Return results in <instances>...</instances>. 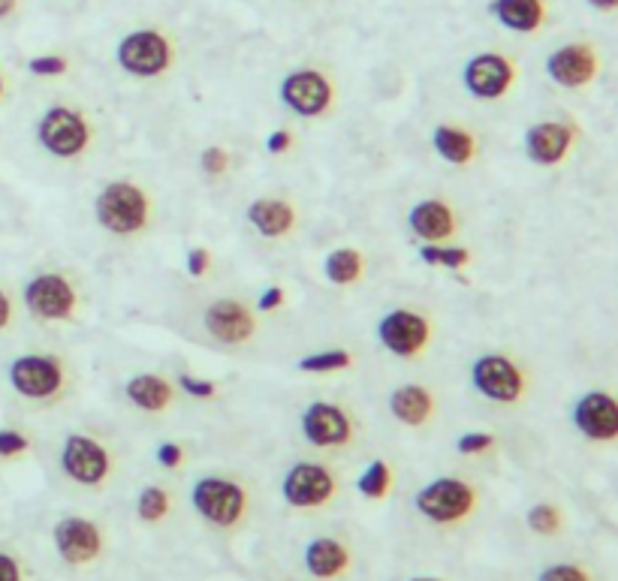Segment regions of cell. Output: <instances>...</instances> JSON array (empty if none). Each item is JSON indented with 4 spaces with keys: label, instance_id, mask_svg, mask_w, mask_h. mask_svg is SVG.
Masks as SVG:
<instances>
[{
    "label": "cell",
    "instance_id": "1",
    "mask_svg": "<svg viewBox=\"0 0 618 581\" xmlns=\"http://www.w3.org/2000/svg\"><path fill=\"white\" fill-rule=\"evenodd\" d=\"M93 214H97V223L106 232L127 238L145 229L148 214H152V202H148V193L142 187L130 181H112L97 193Z\"/></svg>",
    "mask_w": 618,
    "mask_h": 581
},
{
    "label": "cell",
    "instance_id": "2",
    "mask_svg": "<svg viewBox=\"0 0 618 581\" xmlns=\"http://www.w3.org/2000/svg\"><path fill=\"white\" fill-rule=\"evenodd\" d=\"M93 127L82 111L70 106H52L43 111L40 124H36V139L40 145L58 160H73V157L85 154L91 145Z\"/></svg>",
    "mask_w": 618,
    "mask_h": 581
},
{
    "label": "cell",
    "instance_id": "3",
    "mask_svg": "<svg viewBox=\"0 0 618 581\" xmlns=\"http://www.w3.org/2000/svg\"><path fill=\"white\" fill-rule=\"evenodd\" d=\"M118 67L133 79H157L172 67V43L154 27L130 31L115 49Z\"/></svg>",
    "mask_w": 618,
    "mask_h": 581
},
{
    "label": "cell",
    "instance_id": "4",
    "mask_svg": "<svg viewBox=\"0 0 618 581\" xmlns=\"http://www.w3.org/2000/svg\"><path fill=\"white\" fill-rule=\"evenodd\" d=\"M193 509L214 528H236L245 515L248 494L239 482L223 476H205L193 485Z\"/></svg>",
    "mask_w": 618,
    "mask_h": 581
},
{
    "label": "cell",
    "instance_id": "5",
    "mask_svg": "<svg viewBox=\"0 0 618 581\" xmlns=\"http://www.w3.org/2000/svg\"><path fill=\"white\" fill-rule=\"evenodd\" d=\"M417 509L435 524H453L462 521L474 512L476 506V489L465 479L441 476V479L428 482L423 491H417Z\"/></svg>",
    "mask_w": 618,
    "mask_h": 581
},
{
    "label": "cell",
    "instance_id": "6",
    "mask_svg": "<svg viewBox=\"0 0 618 581\" xmlns=\"http://www.w3.org/2000/svg\"><path fill=\"white\" fill-rule=\"evenodd\" d=\"M471 382L486 401H495V404H516L525 395V373L519 371L516 362L498 353L480 355L474 362Z\"/></svg>",
    "mask_w": 618,
    "mask_h": 581
},
{
    "label": "cell",
    "instance_id": "7",
    "mask_svg": "<svg viewBox=\"0 0 618 581\" xmlns=\"http://www.w3.org/2000/svg\"><path fill=\"white\" fill-rule=\"evenodd\" d=\"M280 100L299 118H320L332 109L335 88L320 70H296L280 82Z\"/></svg>",
    "mask_w": 618,
    "mask_h": 581
},
{
    "label": "cell",
    "instance_id": "8",
    "mask_svg": "<svg viewBox=\"0 0 618 581\" xmlns=\"http://www.w3.org/2000/svg\"><path fill=\"white\" fill-rule=\"evenodd\" d=\"M378 337L392 355L414 359V355L423 353L428 341H432V323H428L423 314L398 307V311H389L378 323Z\"/></svg>",
    "mask_w": 618,
    "mask_h": 581
},
{
    "label": "cell",
    "instance_id": "9",
    "mask_svg": "<svg viewBox=\"0 0 618 581\" xmlns=\"http://www.w3.org/2000/svg\"><path fill=\"white\" fill-rule=\"evenodd\" d=\"M9 382L22 398H54L64 389V364L54 355H22L9 364Z\"/></svg>",
    "mask_w": 618,
    "mask_h": 581
},
{
    "label": "cell",
    "instance_id": "10",
    "mask_svg": "<svg viewBox=\"0 0 618 581\" xmlns=\"http://www.w3.org/2000/svg\"><path fill=\"white\" fill-rule=\"evenodd\" d=\"M61 467L73 482L91 485L93 489V485L106 482V476L112 470V458L100 440H93L88 434H70L61 449Z\"/></svg>",
    "mask_w": 618,
    "mask_h": 581
},
{
    "label": "cell",
    "instance_id": "11",
    "mask_svg": "<svg viewBox=\"0 0 618 581\" xmlns=\"http://www.w3.org/2000/svg\"><path fill=\"white\" fill-rule=\"evenodd\" d=\"M335 491H338V482L335 476L326 470L323 464H296L289 467V473L284 476V500L293 506V509H317V506H326Z\"/></svg>",
    "mask_w": 618,
    "mask_h": 581
},
{
    "label": "cell",
    "instance_id": "12",
    "mask_svg": "<svg viewBox=\"0 0 618 581\" xmlns=\"http://www.w3.org/2000/svg\"><path fill=\"white\" fill-rule=\"evenodd\" d=\"M25 305L40 320L61 323L70 320L73 311H76V289L61 275H36L25 286Z\"/></svg>",
    "mask_w": 618,
    "mask_h": 581
},
{
    "label": "cell",
    "instance_id": "13",
    "mask_svg": "<svg viewBox=\"0 0 618 581\" xmlns=\"http://www.w3.org/2000/svg\"><path fill=\"white\" fill-rule=\"evenodd\" d=\"M462 79L467 93H474L476 100H501L513 88L516 70H513L510 58H504V54L483 52L465 63Z\"/></svg>",
    "mask_w": 618,
    "mask_h": 581
},
{
    "label": "cell",
    "instance_id": "14",
    "mask_svg": "<svg viewBox=\"0 0 618 581\" xmlns=\"http://www.w3.org/2000/svg\"><path fill=\"white\" fill-rule=\"evenodd\" d=\"M52 539H54V548H58L61 560L70 566H85L91 560H97L103 551L100 528L88 518H76V515H67V518H61L54 524Z\"/></svg>",
    "mask_w": 618,
    "mask_h": 581
},
{
    "label": "cell",
    "instance_id": "15",
    "mask_svg": "<svg viewBox=\"0 0 618 581\" xmlns=\"http://www.w3.org/2000/svg\"><path fill=\"white\" fill-rule=\"evenodd\" d=\"M574 425L592 443H613L618 437V404L606 392H585L574 404Z\"/></svg>",
    "mask_w": 618,
    "mask_h": 581
},
{
    "label": "cell",
    "instance_id": "16",
    "mask_svg": "<svg viewBox=\"0 0 618 581\" xmlns=\"http://www.w3.org/2000/svg\"><path fill=\"white\" fill-rule=\"evenodd\" d=\"M597 70H601V58L588 43L561 45L546 58L549 79L561 88H585L588 82H594Z\"/></svg>",
    "mask_w": 618,
    "mask_h": 581
},
{
    "label": "cell",
    "instance_id": "17",
    "mask_svg": "<svg viewBox=\"0 0 618 581\" xmlns=\"http://www.w3.org/2000/svg\"><path fill=\"white\" fill-rule=\"evenodd\" d=\"M302 434L317 449H332L350 443L353 437V421L338 404H326L317 401L302 413Z\"/></svg>",
    "mask_w": 618,
    "mask_h": 581
},
{
    "label": "cell",
    "instance_id": "18",
    "mask_svg": "<svg viewBox=\"0 0 618 581\" xmlns=\"http://www.w3.org/2000/svg\"><path fill=\"white\" fill-rule=\"evenodd\" d=\"M576 130L567 121H540L525 130V154L540 166H558L574 148Z\"/></svg>",
    "mask_w": 618,
    "mask_h": 581
},
{
    "label": "cell",
    "instance_id": "19",
    "mask_svg": "<svg viewBox=\"0 0 618 581\" xmlns=\"http://www.w3.org/2000/svg\"><path fill=\"white\" fill-rule=\"evenodd\" d=\"M202 320L214 341L232 344V346L250 341L257 332V323H254V316H250V311L241 302H232V298L214 302L209 311H205Z\"/></svg>",
    "mask_w": 618,
    "mask_h": 581
},
{
    "label": "cell",
    "instance_id": "20",
    "mask_svg": "<svg viewBox=\"0 0 618 581\" xmlns=\"http://www.w3.org/2000/svg\"><path fill=\"white\" fill-rule=\"evenodd\" d=\"M407 223H410V229H414V236L423 238L426 245L446 241L456 232V214L444 199L417 202L407 214Z\"/></svg>",
    "mask_w": 618,
    "mask_h": 581
},
{
    "label": "cell",
    "instance_id": "21",
    "mask_svg": "<svg viewBox=\"0 0 618 581\" xmlns=\"http://www.w3.org/2000/svg\"><path fill=\"white\" fill-rule=\"evenodd\" d=\"M248 223L254 227L260 236L266 238H284L289 229L296 227V211L293 205L284 199H271V196H263V199H254L248 205Z\"/></svg>",
    "mask_w": 618,
    "mask_h": 581
},
{
    "label": "cell",
    "instance_id": "22",
    "mask_svg": "<svg viewBox=\"0 0 618 581\" xmlns=\"http://www.w3.org/2000/svg\"><path fill=\"white\" fill-rule=\"evenodd\" d=\"M389 413L396 416L401 425L419 428L435 413V395L426 386H419V382H407V386H398L389 395Z\"/></svg>",
    "mask_w": 618,
    "mask_h": 581
},
{
    "label": "cell",
    "instance_id": "23",
    "mask_svg": "<svg viewBox=\"0 0 618 581\" xmlns=\"http://www.w3.org/2000/svg\"><path fill=\"white\" fill-rule=\"evenodd\" d=\"M489 13L516 34H534L546 18V4L543 0H492Z\"/></svg>",
    "mask_w": 618,
    "mask_h": 581
},
{
    "label": "cell",
    "instance_id": "24",
    "mask_svg": "<svg viewBox=\"0 0 618 581\" xmlns=\"http://www.w3.org/2000/svg\"><path fill=\"white\" fill-rule=\"evenodd\" d=\"M305 566L314 578H335L350 566V555L338 539L320 537L305 548Z\"/></svg>",
    "mask_w": 618,
    "mask_h": 581
},
{
    "label": "cell",
    "instance_id": "25",
    "mask_svg": "<svg viewBox=\"0 0 618 581\" xmlns=\"http://www.w3.org/2000/svg\"><path fill=\"white\" fill-rule=\"evenodd\" d=\"M127 398L145 413H163L172 404V386L157 373H139L127 382Z\"/></svg>",
    "mask_w": 618,
    "mask_h": 581
},
{
    "label": "cell",
    "instance_id": "26",
    "mask_svg": "<svg viewBox=\"0 0 618 581\" xmlns=\"http://www.w3.org/2000/svg\"><path fill=\"white\" fill-rule=\"evenodd\" d=\"M432 145L453 166H467L476 157V139L456 124H437L432 133Z\"/></svg>",
    "mask_w": 618,
    "mask_h": 581
},
{
    "label": "cell",
    "instance_id": "27",
    "mask_svg": "<svg viewBox=\"0 0 618 581\" xmlns=\"http://www.w3.org/2000/svg\"><path fill=\"white\" fill-rule=\"evenodd\" d=\"M362 253L356 250V247H338V250H332L329 257H326L323 262V271H326V277L332 280L335 286H350L356 284V280L362 277Z\"/></svg>",
    "mask_w": 618,
    "mask_h": 581
},
{
    "label": "cell",
    "instance_id": "28",
    "mask_svg": "<svg viewBox=\"0 0 618 581\" xmlns=\"http://www.w3.org/2000/svg\"><path fill=\"white\" fill-rule=\"evenodd\" d=\"M350 364H353V355L348 350H323L299 359V368L308 373H338V371H348Z\"/></svg>",
    "mask_w": 618,
    "mask_h": 581
},
{
    "label": "cell",
    "instance_id": "29",
    "mask_svg": "<svg viewBox=\"0 0 618 581\" xmlns=\"http://www.w3.org/2000/svg\"><path fill=\"white\" fill-rule=\"evenodd\" d=\"M389 485H392V470L387 461H371L365 467V473L359 476V491H362V498H368V500L387 498Z\"/></svg>",
    "mask_w": 618,
    "mask_h": 581
},
{
    "label": "cell",
    "instance_id": "30",
    "mask_svg": "<svg viewBox=\"0 0 618 581\" xmlns=\"http://www.w3.org/2000/svg\"><path fill=\"white\" fill-rule=\"evenodd\" d=\"M136 512H139V518L148 521V524L163 521L166 512H170V494H166L163 489H157V485H148V489L139 491Z\"/></svg>",
    "mask_w": 618,
    "mask_h": 581
},
{
    "label": "cell",
    "instance_id": "31",
    "mask_svg": "<svg viewBox=\"0 0 618 581\" xmlns=\"http://www.w3.org/2000/svg\"><path fill=\"white\" fill-rule=\"evenodd\" d=\"M419 259L428 262V266H441V268H465L471 262V253L465 247H444V245H426L419 250Z\"/></svg>",
    "mask_w": 618,
    "mask_h": 581
},
{
    "label": "cell",
    "instance_id": "32",
    "mask_svg": "<svg viewBox=\"0 0 618 581\" xmlns=\"http://www.w3.org/2000/svg\"><path fill=\"white\" fill-rule=\"evenodd\" d=\"M528 528L534 533H540V537H552V533L561 530V509L549 503H537L528 512Z\"/></svg>",
    "mask_w": 618,
    "mask_h": 581
},
{
    "label": "cell",
    "instance_id": "33",
    "mask_svg": "<svg viewBox=\"0 0 618 581\" xmlns=\"http://www.w3.org/2000/svg\"><path fill=\"white\" fill-rule=\"evenodd\" d=\"M27 70H31L34 76H64V73L70 70V61L61 58V54H40V58H31Z\"/></svg>",
    "mask_w": 618,
    "mask_h": 581
},
{
    "label": "cell",
    "instance_id": "34",
    "mask_svg": "<svg viewBox=\"0 0 618 581\" xmlns=\"http://www.w3.org/2000/svg\"><path fill=\"white\" fill-rule=\"evenodd\" d=\"M495 446V434H486V431H471V434H462L458 437L456 449L462 455H476V452H489Z\"/></svg>",
    "mask_w": 618,
    "mask_h": 581
},
{
    "label": "cell",
    "instance_id": "35",
    "mask_svg": "<svg viewBox=\"0 0 618 581\" xmlns=\"http://www.w3.org/2000/svg\"><path fill=\"white\" fill-rule=\"evenodd\" d=\"M200 163H202V169H205V172H209L211 178H218V175H223V172L230 169V154H227V148H218V145H214V148H205Z\"/></svg>",
    "mask_w": 618,
    "mask_h": 581
},
{
    "label": "cell",
    "instance_id": "36",
    "mask_svg": "<svg viewBox=\"0 0 618 581\" xmlns=\"http://www.w3.org/2000/svg\"><path fill=\"white\" fill-rule=\"evenodd\" d=\"M540 581H592V578L585 576V569H579L574 564H558V566L543 569Z\"/></svg>",
    "mask_w": 618,
    "mask_h": 581
},
{
    "label": "cell",
    "instance_id": "37",
    "mask_svg": "<svg viewBox=\"0 0 618 581\" xmlns=\"http://www.w3.org/2000/svg\"><path fill=\"white\" fill-rule=\"evenodd\" d=\"M178 382H181V389L187 392V395H193L200 401L218 395V386H214L211 380H200V377H191V373H181V380H178Z\"/></svg>",
    "mask_w": 618,
    "mask_h": 581
},
{
    "label": "cell",
    "instance_id": "38",
    "mask_svg": "<svg viewBox=\"0 0 618 581\" xmlns=\"http://www.w3.org/2000/svg\"><path fill=\"white\" fill-rule=\"evenodd\" d=\"M27 449V437L18 431H0V458H13Z\"/></svg>",
    "mask_w": 618,
    "mask_h": 581
},
{
    "label": "cell",
    "instance_id": "39",
    "mask_svg": "<svg viewBox=\"0 0 618 581\" xmlns=\"http://www.w3.org/2000/svg\"><path fill=\"white\" fill-rule=\"evenodd\" d=\"M209 268H211V257H209V250H205V247H193V250H187V275H191V277H202Z\"/></svg>",
    "mask_w": 618,
    "mask_h": 581
},
{
    "label": "cell",
    "instance_id": "40",
    "mask_svg": "<svg viewBox=\"0 0 618 581\" xmlns=\"http://www.w3.org/2000/svg\"><path fill=\"white\" fill-rule=\"evenodd\" d=\"M181 446L178 443H161V449H157V461H161L163 467H170V470H175L178 464H181Z\"/></svg>",
    "mask_w": 618,
    "mask_h": 581
},
{
    "label": "cell",
    "instance_id": "41",
    "mask_svg": "<svg viewBox=\"0 0 618 581\" xmlns=\"http://www.w3.org/2000/svg\"><path fill=\"white\" fill-rule=\"evenodd\" d=\"M0 581H22V566L6 551H0Z\"/></svg>",
    "mask_w": 618,
    "mask_h": 581
},
{
    "label": "cell",
    "instance_id": "42",
    "mask_svg": "<svg viewBox=\"0 0 618 581\" xmlns=\"http://www.w3.org/2000/svg\"><path fill=\"white\" fill-rule=\"evenodd\" d=\"M284 305V289L280 286H269L263 295H260V311H275V307Z\"/></svg>",
    "mask_w": 618,
    "mask_h": 581
},
{
    "label": "cell",
    "instance_id": "43",
    "mask_svg": "<svg viewBox=\"0 0 618 581\" xmlns=\"http://www.w3.org/2000/svg\"><path fill=\"white\" fill-rule=\"evenodd\" d=\"M289 142H293V139H289L287 130H275V133L266 139V148H269V154H284Z\"/></svg>",
    "mask_w": 618,
    "mask_h": 581
},
{
    "label": "cell",
    "instance_id": "44",
    "mask_svg": "<svg viewBox=\"0 0 618 581\" xmlns=\"http://www.w3.org/2000/svg\"><path fill=\"white\" fill-rule=\"evenodd\" d=\"M9 320H13V305H9V295L0 289V332L6 329Z\"/></svg>",
    "mask_w": 618,
    "mask_h": 581
},
{
    "label": "cell",
    "instance_id": "45",
    "mask_svg": "<svg viewBox=\"0 0 618 581\" xmlns=\"http://www.w3.org/2000/svg\"><path fill=\"white\" fill-rule=\"evenodd\" d=\"M588 6L601 9V13H613V9L618 6V0H588Z\"/></svg>",
    "mask_w": 618,
    "mask_h": 581
},
{
    "label": "cell",
    "instance_id": "46",
    "mask_svg": "<svg viewBox=\"0 0 618 581\" xmlns=\"http://www.w3.org/2000/svg\"><path fill=\"white\" fill-rule=\"evenodd\" d=\"M15 6H18V0H0V18L13 15V13H15Z\"/></svg>",
    "mask_w": 618,
    "mask_h": 581
},
{
    "label": "cell",
    "instance_id": "47",
    "mask_svg": "<svg viewBox=\"0 0 618 581\" xmlns=\"http://www.w3.org/2000/svg\"><path fill=\"white\" fill-rule=\"evenodd\" d=\"M410 581H441V578H410Z\"/></svg>",
    "mask_w": 618,
    "mask_h": 581
},
{
    "label": "cell",
    "instance_id": "48",
    "mask_svg": "<svg viewBox=\"0 0 618 581\" xmlns=\"http://www.w3.org/2000/svg\"><path fill=\"white\" fill-rule=\"evenodd\" d=\"M0 97H4V79H0Z\"/></svg>",
    "mask_w": 618,
    "mask_h": 581
}]
</instances>
